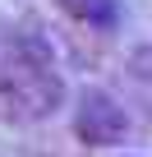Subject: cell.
Wrapping results in <instances>:
<instances>
[{
	"instance_id": "obj_1",
	"label": "cell",
	"mask_w": 152,
	"mask_h": 157,
	"mask_svg": "<svg viewBox=\"0 0 152 157\" xmlns=\"http://www.w3.org/2000/svg\"><path fill=\"white\" fill-rule=\"evenodd\" d=\"M65 102V74L55 65V51L46 37L28 33L14 37L9 51L0 56V111L19 120H46Z\"/></svg>"
},
{
	"instance_id": "obj_2",
	"label": "cell",
	"mask_w": 152,
	"mask_h": 157,
	"mask_svg": "<svg viewBox=\"0 0 152 157\" xmlns=\"http://www.w3.org/2000/svg\"><path fill=\"white\" fill-rule=\"evenodd\" d=\"M74 134H79V143H88V148H115L129 134V111L111 93L88 88L79 97V106H74Z\"/></svg>"
},
{
	"instance_id": "obj_3",
	"label": "cell",
	"mask_w": 152,
	"mask_h": 157,
	"mask_svg": "<svg viewBox=\"0 0 152 157\" xmlns=\"http://www.w3.org/2000/svg\"><path fill=\"white\" fill-rule=\"evenodd\" d=\"M60 10L88 33H115L120 28V0H60Z\"/></svg>"
}]
</instances>
